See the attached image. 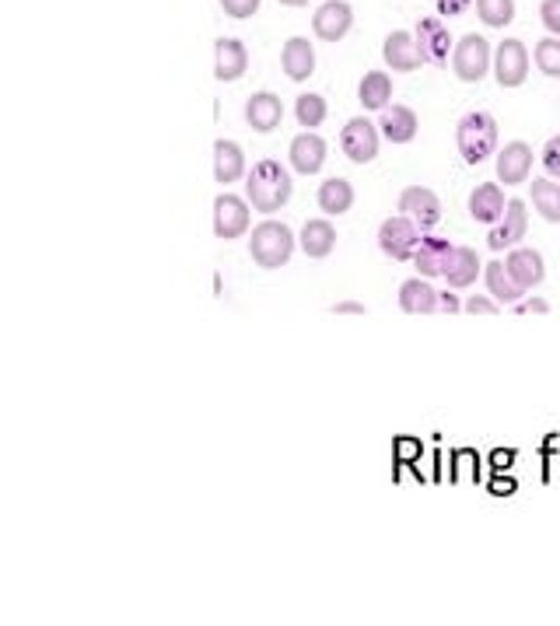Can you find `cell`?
Returning a JSON list of instances; mask_svg holds the SVG:
<instances>
[{
    "mask_svg": "<svg viewBox=\"0 0 560 626\" xmlns=\"http://www.w3.org/2000/svg\"><path fill=\"white\" fill-rule=\"evenodd\" d=\"M519 315H547L550 312V301H543V298H529V301H519Z\"/></svg>",
    "mask_w": 560,
    "mask_h": 626,
    "instance_id": "obj_39",
    "label": "cell"
},
{
    "mask_svg": "<svg viewBox=\"0 0 560 626\" xmlns=\"http://www.w3.org/2000/svg\"><path fill=\"white\" fill-rule=\"evenodd\" d=\"M288 161L299 176H316L319 168L326 165V141L319 137V133L302 130L288 147Z\"/></svg>",
    "mask_w": 560,
    "mask_h": 626,
    "instance_id": "obj_16",
    "label": "cell"
},
{
    "mask_svg": "<svg viewBox=\"0 0 560 626\" xmlns=\"http://www.w3.org/2000/svg\"><path fill=\"white\" fill-rule=\"evenodd\" d=\"M463 312H470V315H498L501 309L494 304V298H484V294H473L466 304H463Z\"/></svg>",
    "mask_w": 560,
    "mask_h": 626,
    "instance_id": "obj_37",
    "label": "cell"
},
{
    "mask_svg": "<svg viewBox=\"0 0 560 626\" xmlns=\"http://www.w3.org/2000/svg\"><path fill=\"white\" fill-rule=\"evenodd\" d=\"M400 214L410 217L421 231H431L441 221V200L427 185H406L400 193Z\"/></svg>",
    "mask_w": 560,
    "mask_h": 626,
    "instance_id": "obj_11",
    "label": "cell"
},
{
    "mask_svg": "<svg viewBox=\"0 0 560 626\" xmlns=\"http://www.w3.org/2000/svg\"><path fill=\"white\" fill-rule=\"evenodd\" d=\"M421 239H424L421 228L403 214L386 217V221L378 225V249H382L392 263H414V252H417Z\"/></svg>",
    "mask_w": 560,
    "mask_h": 626,
    "instance_id": "obj_5",
    "label": "cell"
},
{
    "mask_svg": "<svg viewBox=\"0 0 560 626\" xmlns=\"http://www.w3.org/2000/svg\"><path fill=\"white\" fill-rule=\"evenodd\" d=\"M539 22L550 36H560V0H543L539 4Z\"/></svg>",
    "mask_w": 560,
    "mask_h": 626,
    "instance_id": "obj_35",
    "label": "cell"
},
{
    "mask_svg": "<svg viewBox=\"0 0 560 626\" xmlns=\"http://www.w3.org/2000/svg\"><path fill=\"white\" fill-rule=\"evenodd\" d=\"M417 112L410 106H389L382 112V120H378V130H382V137L389 144H410L417 137Z\"/></svg>",
    "mask_w": 560,
    "mask_h": 626,
    "instance_id": "obj_23",
    "label": "cell"
},
{
    "mask_svg": "<svg viewBox=\"0 0 560 626\" xmlns=\"http://www.w3.org/2000/svg\"><path fill=\"white\" fill-rule=\"evenodd\" d=\"M435 4H438V19H459V14H466L476 0H435Z\"/></svg>",
    "mask_w": 560,
    "mask_h": 626,
    "instance_id": "obj_38",
    "label": "cell"
},
{
    "mask_svg": "<svg viewBox=\"0 0 560 626\" xmlns=\"http://www.w3.org/2000/svg\"><path fill=\"white\" fill-rule=\"evenodd\" d=\"M504 266L508 274H512V280L522 287V291H533V287H539L543 280H547V263H543V256L536 249H512L504 256Z\"/></svg>",
    "mask_w": 560,
    "mask_h": 626,
    "instance_id": "obj_20",
    "label": "cell"
},
{
    "mask_svg": "<svg viewBox=\"0 0 560 626\" xmlns=\"http://www.w3.org/2000/svg\"><path fill=\"white\" fill-rule=\"evenodd\" d=\"M414 36L424 60L431 67H445V60H452L455 43H452V32L445 28V19H421L414 25Z\"/></svg>",
    "mask_w": 560,
    "mask_h": 626,
    "instance_id": "obj_13",
    "label": "cell"
},
{
    "mask_svg": "<svg viewBox=\"0 0 560 626\" xmlns=\"http://www.w3.org/2000/svg\"><path fill=\"white\" fill-rule=\"evenodd\" d=\"M476 19L487 28H508L515 22V0H476Z\"/></svg>",
    "mask_w": 560,
    "mask_h": 626,
    "instance_id": "obj_32",
    "label": "cell"
},
{
    "mask_svg": "<svg viewBox=\"0 0 560 626\" xmlns=\"http://www.w3.org/2000/svg\"><path fill=\"white\" fill-rule=\"evenodd\" d=\"M245 71H249V49H245L242 39L224 36L214 43V77L221 84H232V81H242Z\"/></svg>",
    "mask_w": 560,
    "mask_h": 626,
    "instance_id": "obj_14",
    "label": "cell"
},
{
    "mask_svg": "<svg viewBox=\"0 0 560 626\" xmlns=\"http://www.w3.org/2000/svg\"><path fill=\"white\" fill-rule=\"evenodd\" d=\"M245 176V155L235 141H214V179L232 185Z\"/></svg>",
    "mask_w": 560,
    "mask_h": 626,
    "instance_id": "obj_24",
    "label": "cell"
},
{
    "mask_svg": "<svg viewBox=\"0 0 560 626\" xmlns=\"http://www.w3.org/2000/svg\"><path fill=\"white\" fill-rule=\"evenodd\" d=\"M480 277H484L480 252H476L473 245H455L449 269H445V284H449L452 291H466V287H473Z\"/></svg>",
    "mask_w": 560,
    "mask_h": 626,
    "instance_id": "obj_21",
    "label": "cell"
},
{
    "mask_svg": "<svg viewBox=\"0 0 560 626\" xmlns=\"http://www.w3.org/2000/svg\"><path fill=\"white\" fill-rule=\"evenodd\" d=\"M455 147L466 165H484L498 155V120L490 112H466L455 127Z\"/></svg>",
    "mask_w": 560,
    "mask_h": 626,
    "instance_id": "obj_2",
    "label": "cell"
},
{
    "mask_svg": "<svg viewBox=\"0 0 560 626\" xmlns=\"http://www.w3.org/2000/svg\"><path fill=\"white\" fill-rule=\"evenodd\" d=\"M291 190L294 185H291L288 168L273 158L256 161L249 172V182H245V196H249L253 210H259V214H277L280 207H288Z\"/></svg>",
    "mask_w": 560,
    "mask_h": 626,
    "instance_id": "obj_1",
    "label": "cell"
},
{
    "mask_svg": "<svg viewBox=\"0 0 560 626\" xmlns=\"http://www.w3.org/2000/svg\"><path fill=\"white\" fill-rule=\"evenodd\" d=\"M494 67V49L490 43L480 36V32H470L455 43L452 49V71L463 84H480Z\"/></svg>",
    "mask_w": 560,
    "mask_h": 626,
    "instance_id": "obj_4",
    "label": "cell"
},
{
    "mask_svg": "<svg viewBox=\"0 0 560 626\" xmlns=\"http://www.w3.org/2000/svg\"><path fill=\"white\" fill-rule=\"evenodd\" d=\"M484 284H487V291L494 301H501V304H519L522 301V287L512 280V274H508V266L504 260H494L484 266Z\"/></svg>",
    "mask_w": 560,
    "mask_h": 626,
    "instance_id": "obj_28",
    "label": "cell"
},
{
    "mask_svg": "<svg viewBox=\"0 0 560 626\" xmlns=\"http://www.w3.org/2000/svg\"><path fill=\"white\" fill-rule=\"evenodd\" d=\"M508 210V196L501 193V182H480L470 193V214L480 225H498Z\"/></svg>",
    "mask_w": 560,
    "mask_h": 626,
    "instance_id": "obj_22",
    "label": "cell"
},
{
    "mask_svg": "<svg viewBox=\"0 0 560 626\" xmlns=\"http://www.w3.org/2000/svg\"><path fill=\"white\" fill-rule=\"evenodd\" d=\"M357 98H361V109L368 112H382L392 106V77L386 71H368L357 84Z\"/></svg>",
    "mask_w": 560,
    "mask_h": 626,
    "instance_id": "obj_25",
    "label": "cell"
},
{
    "mask_svg": "<svg viewBox=\"0 0 560 626\" xmlns=\"http://www.w3.org/2000/svg\"><path fill=\"white\" fill-rule=\"evenodd\" d=\"M400 309L406 315H435L438 312V294L427 280H403L400 284Z\"/></svg>",
    "mask_w": 560,
    "mask_h": 626,
    "instance_id": "obj_26",
    "label": "cell"
},
{
    "mask_svg": "<svg viewBox=\"0 0 560 626\" xmlns=\"http://www.w3.org/2000/svg\"><path fill=\"white\" fill-rule=\"evenodd\" d=\"M494 77L501 88H519L529 77V49L522 39H501V46L494 49Z\"/></svg>",
    "mask_w": 560,
    "mask_h": 626,
    "instance_id": "obj_8",
    "label": "cell"
},
{
    "mask_svg": "<svg viewBox=\"0 0 560 626\" xmlns=\"http://www.w3.org/2000/svg\"><path fill=\"white\" fill-rule=\"evenodd\" d=\"M438 312L445 315H455V312H463V304H459L455 294H438Z\"/></svg>",
    "mask_w": 560,
    "mask_h": 626,
    "instance_id": "obj_41",
    "label": "cell"
},
{
    "mask_svg": "<svg viewBox=\"0 0 560 626\" xmlns=\"http://www.w3.org/2000/svg\"><path fill=\"white\" fill-rule=\"evenodd\" d=\"M455 245L438 239V234H424L417 252H414V266L424 280H435V277H445V269H449V260H452Z\"/></svg>",
    "mask_w": 560,
    "mask_h": 626,
    "instance_id": "obj_18",
    "label": "cell"
},
{
    "mask_svg": "<svg viewBox=\"0 0 560 626\" xmlns=\"http://www.w3.org/2000/svg\"><path fill=\"white\" fill-rule=\"evenodd\" d=\"M302 252L308 260H326L337 245V228L326 221V217H316V221H305L302 228Z\"/></svg>",
    "mask_w": 560,
    "mask_h": 626,
    "instance_id": "obj_27",
    "label": "cell"
},
{
    "mask_svg": "<svg viewBox=\"0 0 560 626\" xmlns=\"http://www.w3.org/2000/svg\"><path fill=\"white\" fill-rule=\"evenodd\" d=\"M533 60H536V67H539V74L560 77V36L539 39L536 49H533Z\"/></svg>",
    "mask_w": 560,
    "mask_h": 626,
    "instance_id": "obj_33",
    "label": "cell"
},
{
    "mask_svg": "<svg viewBox=\"0 0 560 626\" xmlns=\"http://www.w3.org/2000/svg\"><path fill=\"white\" fill-rule=\"evenodd\" d=\"M249 207L253 203H245L242 196L235 193H221L214 200V234H218L221 242H232V239H242L245 231H249Z\"/></svg>",
    "mask_w": 560,
    "mask_h": 626,
    "instance_id": "obj_7",
    "label": "cell"
},
{
    "mask_svg": "<svg viewBox=\"0 0 560 626\" xmlns=\"http://www.w3.org/2000/svg\"><path fill=\"white\" fill-rule=\"evenodd\" d=\"M280 71H284L288 81L294 84H305L312 74H316V49L305 36H291L280 49Z\"/></svg>",
    "mask_w": 560,
    "mask_h": 626,
    "instance_id": "obj_15",
    "label": "cell"
},
{
    "mask_svg": "<svg viewBox=\"0 0 560 626\" xmlns=\"http://www.w3.org/2000/svg\"><path fill=\"white\" fill-rule=\"evenodd\" d=\"M529 193H533V207L536 214L543 217L547 225H560V182L557 179H536L529 185Z\"/></svg>",
    "mask_w": 560,
    "mask_h": 626,
    "instance_id": "obj_30",
    "label": "cell"
},
{
    "mask_svg": "<svg viewBox=\"0 0 560 626\" xmlns=\"http://www.w3.org/2000/svg\"><path fill=\"white\" fill-rule=\"evenodd\" d=\"M326 116H329V106H326V98L316 92H305V95H299V101H294V120H299L302 130L322 127Z\"/></svg>",
    "mask_w": 560,
    "mask_h": 626,
    "instance_id": "obj_31",
    "label": "cell"
},
{
    "mask_svg": "<svg viewBox=\"0 0 560 626\" xmlns=\"http://www.w3.org/2000/svg\"><path fill=\"white\" fill-rule=\"evenodd\" d=\"M280 4H284V8H305L308 0H280Z\"/></svg>",
    "mask_w": 560,
    "mask_h": 626,
    "instance_id": "obj_42",
    "label": "cell"
},
{
    "mask_svg": "<svg viewBox=\"0 0 560 626\" xmlns=\"http://www.w3.org/2000/svg\"><path fill=\"white\" fill-rule=\"evenodd\" d=\"M245 123L256 133H273L280 123H284V101H280L273 92H256L245 101Z\"/></svg>",
    "mask_w": 560,
    "mask_h": 626,
    "instance_id": "obj_19",
    "label": "cell"
},
{
    "mask_svg": "<svg viewBox=\"0 0 560 626\" xmlns=\"http://www.w3.org/2000/svg\"><path fill=\"white\" fill-rule=\"evenodd\" d=\"M354 28V8L348 0H326V4L316 8L312 14V32L322 43H340L348 39V32Z\"/></svg>",
    "mask_w": 560,
    "mask_h": 626,
    "instance_id": "obj_10",
    "label": "cell"
},
{
    "mask_svg": "<svg viewBox=\"0 0 560 626\" xmlns=\"http://www.w3.org/2000/svg\"><path fill=\"white\" fill-rule=\"evenodd\" d=\"M543 168H547V176L560 182V133L557 137L547 141V147H543Z\"/></svg>",
    "mask_w": 560,
    "mask_h": 626,
    "instance_id": "obj_36",
    "label": "cell"
},
{
    "mask_svg": "<svg viewBox=\"0 0 560 626\" xmlns=\"http://www.w3.org/2000/svg\"><path fill=\"white\" fill-rule=\"evenodd\" d=\"M382 60L389 71H397V74H414L417 67H424V53H421V46H417V36L414 32H392V36H386L382 43Z\"/></svg>",
    "mask_w": 560,
    "mask_h": 626,
    "instance_id": "obj_12",
    "label": "cell"
},
{
    "mask_svg": "<svg viewBox=\"0 0 560 626\" xmlns=\"http://www.w3.org/2000/svg\"><path fill=\"white\" fill-rule=\"evenodd\" d=\"M316 200H319L322 214L340 217V214H348V210L354 207V185H351L348 179H326V182L319 185Z\"/></svg>",
    "mask_w": 560,
    "mask_h": 626,
    "instance_id": "obj_29",
    "label": "cell"
},
{
    "mask_svg": "<svg viewBox=\"0 0 560 626\" xmlns=\"http://www.w3.org/2000/svg\"><path fill=\"white\" fill-rule=\"evenodd\" d=\"M378 133H382V130H378L372 120H365V116H354V120H348L340 130V151L348 155V161L368 165V161L378 158V147H382Z\"/></svg>",
    "mask_w": 560,
    "mask_h": 626,
    "instance_id": "obj_6",
    "label": "cell"
},
{
    "mask_svg": "<svg viewBox=\"0 0 560 626\" xmlns=\"http://www.w3.org/2000/svg\"><path fill=\"white\" fill-rule=\"evenodd\" d=\"M525 231H529V207H525L522 200H508L504 217L498 225H490V231H487V249L490 252L515 249L525 239Z\"/></svg>",
    "mask_w": 560,
    "mask_h": 626,
    "instance_id": "obj_9",
    "label": "cell"
},
{
    "mask_svg": "<svg viewBox=\"0 0 560 626\" xmlns=\"http://www.w3.org/2000/svg\"><path fill=\"white\" fill-rule=\"evenodd\" d=\"M221 11L228 14V19L245 22L259 11V0H221Z\"/></svg>",
    "mask_w": 560,
    "mask_h": 626,
    "instance_id": "obj_34",
    "label": "cell"
},
{
    "mask_svg": "<svg viewBox=\"0 0 560 626\" xmlns=\"http://www.w3.org/2000/svg\"><path fill=\"white\" fill-rule=\"evenodd\" d=\"M533 172V147L525 141H512L498 151V182L501 185H522Z\"/></svg>",
    "mask_w": 560,
    "mask_h": 626,
    "instance_id": "obj_17",
    "label": "cell"
},
{
    "mask_svg": "<svg viewBox=\"0 0 560 626\" xmlns=\"http://www.w3.org/2000/svg\"><path fill=\"white\" fill-rule=\"evenodd\" d=\"M329 312H333V315H365L368 309H365V304H361V301H337Z\"/></svg>",
    "mask_w": 560,
    "mask_h": 626,
    "instance_id": "obj_40",
    "label": "cell"
},
{
    "mask_svg": "<svg viewBox=\"0 0 560 626\" xmlns=\"http://www.w3.org/2000/svg\"><path fill=\"white\" fill-rule=\"evenodd\" d=\"M249 256L259 269H280L294 256V234L280 221H263L249 234Z\"/></svg>",
    "mask_w": 560,
    "mask_h": 626,
    "instance_id": "obj_3",
    "label": "cell"
}]
</instances>
